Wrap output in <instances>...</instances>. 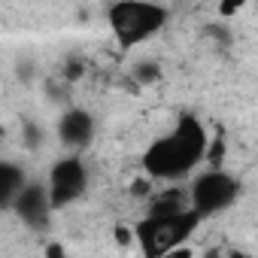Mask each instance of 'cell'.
Returning <instances> with one entry per match:
<instances>
[{
  "label": "cell",
  "instance_id": "5",
  "mask_svg": "<svg viewBox=\"0 0 258 258\" xmlns=\"http://www.w3.org/2000/svg\"><path fill=\"white\" fill-rule=\"evenodd\" d=\"M85 188H88V167H85V161L79 155H64V158H58L52 164L49 182H46L52 210L76 204L85 195Z\"/></svg>",
  "mask_w": 258,
  "mask_h": 258
},
{
  "label": "cell",
  "instance_id": "16",
  "mask_svg": "<svg viewBox=\"0 0 258 258\" xmlns=\"http://www.w3.org/2000/svg\"><path fill=\"white\" fill-rule=\"evenodd\" d=\"M115 237H118V243H121V246H127V243L134 240V234L127 231V228H115Z\"/></svg>",
  "mask_w": 258,
  "mask_h": 258
},
{
  "label": "cell",
  "instance_id": "9",
  "mask_svg": "<svg viewBox=\"0 0 258 258\" xmlns=\"http://www.w3.org/2000/svg\"><path fill=\"white\" fill-rule=\"evenodd\" d=\"M158 73H161V64H155V61H140L134 67V79L137 82H155Z\"/></svg>",
  "mask_w": 258,
  "mask_h": 258
},
{
  "label": "cell",
  "instance_id": "4",
  "mask_svg": "<svg viewBox=\"0 0 258 258\" xmlns=\"http://www.w3.org/2000/svg\"><path fill=\"white\" fill-rule=\"evenodd\" d=\"M185 198H188V210L204 222L207 216H216V213H225L228 207H234V201L240 198V179L213 167L191 179Z\"/></svg>",
  "mask_w": 258,
  "mask_h": 258
},
{
  "label": "cell",
  "instance_id": "11",
  "mask_svg": "<svg viewBox=\"0 0 258 258\" xmlns=\"http://www.w3.org/2000/svg\"><path fill=\"white\" fill-rule=\"evenodd\" d=\"M82 73H85V67H82L79 61H67V64H64V79H70V82H76V79H79Z\"/></svg>",
  "mask_w": 258,
  "mask_h": 258
},
{
  "label": "cell",
  "instance_id": "3",
  "mask_svg": "<svg viewBox=\"0 0 258 258\" xmlns=\"http://www.w3.org/2000/svg\"><path fill=\"white\" fill-rule=\"evenodd\" d=\"M198 225H201V219L191 210H185L179 216H164V219L161 216H146L134 225L131 234H134L137 246L143 249V258H161L164 252H170L176 246H185L188 237L198 231Z\"/></svg>",
  "mask_w": 258,
  "mask_h": 258
},
{
  "label": "cell",
  "instance_id": "2",
  "mask_svg": "<svg viewBox=\"0 0 258 258\" xmlns=\"http://www.w3.org/2000/svg\"><path fill=\"white\" fill-rule=\"evenodd\" d=\"M170 19L167 7L143 4V0H121L106 10L109 31L118 43V49H134L146 40H152Z\"/></svg>",
  "mask_w": 258,
  "mask_h": 258
},
{
  "label": "cell",
  "instance_id": "1",
  "mask_svg": "<svg viewBox=\"0 0 258 258\" xmlns=\"http://www.w3.org/2000/svg\"><path fill=\"white\" fill-rule=\"evenodd\" d=\"M210 155L207 127L195 115H182L167 134H161L143 152V170L152 182H173L188 176Z\"/></svg>",
  "mask_w": 258,
  "mask_h": 258
},
{
  "label": "cell",
  "instance_id": "15",
  "mask_svg": "<svg viewBox=\"0 0 258 258\" xmlns=\"http://www.w3.org/2000/svg\"><path fill=\"white\" fill-rule=\"evenodd\" d=\"M149 185H152V179H137V182H134V185H131V191H134V195H137V198H143V195H146V191H149Z\"/></svg>",
  "mask_w": 258,
  "mask_h": 258
},
{
  "label": "cell",
  "instance_id": "17",
  "mask_svg": "<svg viewBox=\"0 0 258 258\" xmlns=\"http://www.w3.org/2000/svg\"><path fill=\"white\" fill-rule=\"evenodd\" d=\"M228 258H252V255H246V252H240V249H234V252H231Z\"/></svg>",
  "mask_w": 258,
  "mask_h": 258
},
{
  "label": "cell",
  "instance_id": "8",
  "mask_svg": "<svg viewBox=\"0 0 258 258\" xmlns=\"http://www.w3.org/2000/svg\"><path fill=\"white\" fill-rule=\"evenodd\" d=\"M25 182H28V176H25V167L22 164L0 158V210L13 207V201L25 188Z\"/></svg>",
  "mask_w": 258,
  "mask_h": 258
},
{
  "label": "cell",
  "instance_id": "12",
  "mask_svg": "<svg viewBox=\"0 0 258 258\" xmlns=\"http://www.w3.org/2000/svg\"><path fill=\"white\" fill-rule=\"evenodd\" d=\"M43 258H70V255H67V249L61 243H46L43 246Z\"/></svg>",
  "mask_w": 258,
  "mask_h": 258
},
{
  "label": "cell",
  "instance_id": "13",
  "mask_svg": "<svg viewBox=\"0 0 258 258\" xmlns=\"http://www.w3.org/2000/svg\"><path fill=\"white\" fill-rule=\"evenodd\" d=\"M243 10V4H240V0H225V4H219V16H237Z\"/></svg>",
  "mask_w": 258,
  "mask_h": 258
},
{
  "label": "cell",
  "instance_id": "6",
  "mask_svg": "<svg viewBox=\"0 0 258 258\" xmlns=\"http://www.w3.org/2000/svg\"><path fill=\"white\" fill-rule=\"evenodd\" d=\"M13 210H16V216H19L28 228H34V231L46 228V225H49V216H52V204H49V191H46V185L28 179L25 188L16 195Z\"/></svg>",
  "mask_w": 258,
  "mask_h": 258
},
{
  "label": "cell",
  "instance_id": "14",
  "mask_svg": "<svg viewBox=\"0 0 258 258\" xmlns=\"http://www.w3.org/2000/svg\"><path fill=\"white\" fill-rule=\"evenodd\" d=\"M161 258H195V249H191V246H176V249L164 252Z\"/></svg>",
  "mask_w": 258,
  "mask_h": 258
},
{
  "label": "cell",
  "instance_id": "10",
  "mask_svg": "<svg viewBox=\"0 0 258 258\" xmlns=\"http://www.w3.org/2000/svg\"><path fill=\"white\" fill-rule=\"evenodd\" d=\"M40 143H43V127H37L34 121H25V146L37 149Z\"/></svg>",
  "mask_w": 258,
  "mask_h": 258
},
{
  "label": "cell",
  "instance_id": "7",
  "mask_svg": "<svg viewBox=\"0 0 258 258\" xmlns=\"http://www.w3.org/2000/svg\"><path fill=\"white\" fill-rule=\"evenodd\" d=\"M94 131H97V121H94V115H91L88 109L70 106V109H64L61 118H58V140H61L67 149H73V152L88 149L91 140H94Z\"/></svg>",
  "mask_w": 258,
  "mask_h": 258
}]
</instances>
